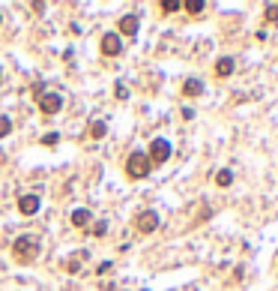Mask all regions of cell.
Listing matches in <instances>:
<instances>
[{
  "label": "cell",
  "mask_w": 278,
  "mask_h": 291,
  "mask_svg": "<svg viewBox=\"0 0 278 291\" xmlns=\"http://www.w3.org/2000/svg\"><path fill=\"white\" fill-rule=\"evenodd\" d=\"M18 210H21L24 216H33V213L39 210V195H21V198H18Z\"/></svg>",
  "instance_id": "ba28073f"
},
{
  "label": "cell",
  "mask_w": 278,
  "mask_h": 291,
  "mask_svg": "<svg viewBox=\"0 0 278 291\" xmlns=\"http://www.w3.org/2000/svg\"><path fill=\"white\" fill-rule=\"evenodd\" d=\"M63 108V96L60 93H42L39 96V111L42 114H57Z\"/></svg>",
  "instance_id": "5b68a950"
},
{
  "label": "cell",
  "mask_w": 278,
  "mask_h": 291,
  "mask_svg": "<svg viewBox=\"0 0 278 291\" xmlns=\"http://www.w3.org/2000/svg\"><path fill=\"white\" fill-rule=\"evenodd\" d=\"M120 51H123V39H120V33H105V36H102V54L117 57Z\"/></svg>",
  "instance_id": "8992f818"
},
{
  "label": "cell",
  "mask_w": 278,
  "mask_h": 291,
  "mask_svg": "<svg viewBox=\"0 0 278 291\" xmlns=\"http://www.w3.org/2000/svg\"><path fill=\"white\" fill-rule=\"evenodd\" d=\"M183 93H185V96H201V93H204V84L197 81V78H185V84H183Z\"/></svg>",
  "instance_id": "30bf717a"
},
{
  "label": "cell",
  "mask_w": 278,
  "mask_h": 291,
  "mask_svg": "<svg viewBox=\"0 0 278 291\" xmlns=\"http://www.w3.org/2000/svg\"><path fill=\"white\" fill-rule=\"evenodd\" d=\"M158 9H162V12H180L183 3H180V0H162V3H158Z\"/></svg>",
  "instance_id": "5bb4252c"
},
{
  "label": "cell",
  "mask_w": 278,
  "mask_h": 291,
  "mask_svg": "<svg viewBox=\"0 0 278 291\" xmlns=\"http://www.w3.org/2000/svg\"><path fill=\"white\" fill-rule=\"evenodd\" d=\"M150 162H155V165H162V162H168L171 159V144L165 141V138H153V144H150Z\"/></svg>",
  "instance_id": "3957f363"
},
{
  "label": "cell",
  "mask_w": 278,
  "mask_h": 291,
  "mask_svg": "<svg viewBox=\"0 0 278 291\" xmlns=\"http://www.w3.org/2000/svg\"><path fill=\"white\" fill-rule=\"evenodd\" d=\"M233 183V171L230 168H221L218 174H216V186H221V189H227Z\"/></svg>",
  "instance_id": "7c38bea8"
},
{
  "label": "cell",
  "mask_w": 278,
  "mask_h": 291,
  "mask_svg": "<svg viewBox=\"0 0 278 291\" xmlns=\"http://www.w3.org/2000/svg\"><path fill=\"white\" fill-rule=\"evenodd\" d=\"M126 96H129L126 87H123V84H117V99H126Z\"/></svg>",
  "instance_id": "ffe728a7"
},
{
  "label": "cell",
  "mask_w": 278,
  "mask_h": 291,
  "mask_svg": "<svg viewBox=\"0 0 278 291\" xmlns=\"http://www.w3.org/2000/svg\"><path fill=\"white\" fill-rule=\"evenodd\" d=\"M263 15H266V21H269V24H275V21H278V3H269Z\"/></svg>",
  "instance_id": "e0dca14e"
},
{
  "label": "cell",
  "mask_w": 278,
  "mask_h": 291,
  "mask_svg": "<svg viewBox=\"0 0 278 291\" xmlns=\"http://www.w3.org/2000/svg\"><path fill=\"white\" fill-rule=\"evenodd\" d=\"M36 252H39V243H36L30 234H21V237H15V243H12V255H15V261L27 264L30 258H36Z\"/></svg>",
  "instance_id": "6da1fadb"
},
{
  "label": "cell",
  "mask_w": 278,
  "mask_h": 291,
  "mask_svg": "<svg viewBox=\"0 0 278 291\" xmlns=\"http://www.w3.org/2000/svg\"><path fill=\"white\" fill-rule=\"evenodd\" d=\"M42 144H57V132H48V135L42 138Z\"/></svg>",
  "instance_id": "d6986e66"
},
{
  "label": "cell",
  "mask_w": 278,
  "mask_h": 291,
  "mask_svg": "<svg viewBox=\"0 0 278 291\" xmlns=\"http://www.w3.org/2000/svg\"><path fill=\"white\" fill-rule=\"evenodd\" d=\"M0 78H3V72H0Z\"/></svg>",
  "instance_id": "44dd1931"
},
{
  "label": "cell",
  "mask_w": 278,
  "mask_h": 291,
  "mask_svg": "<svg viewBox=\"0 0 278 291\" xmlns=\"http://www.w3.org/2000/svg\"><path fill=\"white\" fill-rule=\"evenodd\" d=\"M150 168H153V162H150V156H147V153H141V150H135V153L129 156V162H126V174H129L132 180L147 177V174H150Z\"/></svg>",
  "instance_id": "7a4b0ae2"
},
{
  "label": "cell",
  "mask_w": 278,
  "mask_h": 291,
  "mask_svg": "<svg viewBox=\"0 0 278 291\" xmlns=\"http://www.w3.org/2000/svg\"><path fill=\"white\" fill-rule=\"evenodd\" d=\"M120 33L123 36H135L138 33V15H123L120 18Z\"/></svg>",
  "instance_id": "9c48e42d"
},
{
  "label": "cell",
  "mask_w": 278,
  "mask_h": 291,
  "mask_svg": "<svg viewBox=\"0 0 278 291\" xmlns=\"http://www.w3.org/2000/svg\"><path fill=\"white\" fill-rule=\"evenodd\" d=\"M105 231H108V225H105V222H96V225H93V234H96V237H102Z\"/></svg>",
  "instance_id": "ac0fdd59"
},
{
  "label": "cell",
  "mask_w": 278,
  "mask_h": 291,
  "mask_svg": "<svg viewBox=\"0 0 278 291\" xmlns=\"http://www.w3.org/2000/svg\"><path fill=\"white\" fill-rule=\"evenodd\" d=\"M183 9L191 12V15H201V12L207 9V3H204V0H188V3H183Z\"/></svg>",
  "instance_id": "4fadbf2b"
},
{
  "label": "cell",
  "mask_w": 278,
  "mask_h": 291,
  "mask_svg": "<svg viewBox=\"0 0 278 291\" xmlns=\"http://www.w3.org/2000/svg\"><path fill=\"white\" fill-rule=\"evenodd\" d=\"M105 135V120H93L90 123V138H102Z\"/></svg>",
  "instance_id": "9a60e30c"
},
{
  "label": "cell",
  "mask_w": 278,
  "mask_h": 291,
  "mask_svg": "<svg viewBox=\"0 0 278 291\" xmlns=\"http://www.w3.org/2000/svg\"><path fill=\"white\" fill-rule=\"evenodd\" d=\"M135 228H138L141 234H153V231L158 228V213H155V210H141V213L135 216Z\"/></svg>",
  "instance_id": "277c9868"
},
{
  "label": "cell",
  "mask_w": 278,
  "mask_h": 291,
  "mask_svg": "<svg viewBox=\"0 0 278 291\" xmlns=\"http://www.w3.org/2000/svg\"><path fill=\"white\" fill-rule=\"evenodd\" d=\"M233 69H236L233 57H218V60H216V75H218V78H230Z\"/></svg>",
  "instance_id": "52a82bcc"
},
{
  "label": "cell",
  "mask_w": 278,
  "mask_h": 291,
  "mask_svg": "<svg viewBox=\"0 0 278 291\" xmlns=\"http://www.w3.org/2000/svg\"><path fill=\"white\" fill-rule=\"evenodd\" d=\"M9 132H12V120L6 114H0V138H6Z\"/></svg>",
  "instance_id": "2e32d148"
},
{
  "label": "cell",
  "mask_w": 278,
  "mask_h": 291,
  "mask_svg": "<svg viewBox=\"0 0 278 291\" xmlns=\"http://www.w3.org/2000/svg\"><path fill=\"white\" fill-rule=\"evenodd\" d=\"M90 219H93V216H90V210H84V207L72 213V225H75V228H84V225H87Z\"/></svg>",
  "instance_id": "8fae6325"
}]
</instances>
